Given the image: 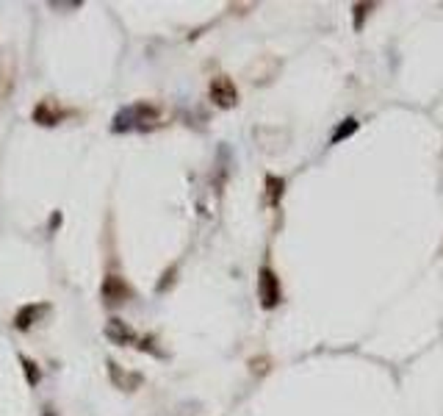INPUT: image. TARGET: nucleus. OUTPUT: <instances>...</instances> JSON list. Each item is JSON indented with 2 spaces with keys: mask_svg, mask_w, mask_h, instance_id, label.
<instances>
[{
  "mask_svg": "<svg viewBox=\"0 0 443 416\" xmlns=\"http://www.w3.org/2000/svg\"><path fill=\"white\" fill-rule=\"evenodd\" d=\"M258 297H261V305L266 311L277 308L280 300H283V289H280V277L272 266H261L258 272Z\"/></svg>",
  "mask_w": 443,
  "mask_h": 416,
  "instance_id": "f257e3e1",
  "label": "nucleus"
},
{
  "mask_svg": "<svg viewBox=\"0 0 443 416\" xmlns=\"http://www.w3.org/2000/svg\"><path fill=\"white\" fill-rule=\"evenodd\" d=\"M208 97H211L219 108H233V106L239 103V89H236V84H233L228 76H216V78H211V84H208Z\"/></svg>",
  "mask_w": 443,
  "mask_h": 416,
  "instance_id": "f03ea898",
  "label": "nucleus"
},
{
  "mask_svg": "<svg viewBox=\"0 0 443 416\" xmlns=\"http://www.w3.org/2000/svg\"><path fill=\"white\" fill-rule=\"evenodd\" d=\"M64 117H69V108L58 106V100H53V97L39 100L36 108H34V122L42 125V128H53V125H58Z\"/></svg>",
  "mask_w": 443,
  "mask_h": 416,
  "instance_id": "7ed1b4c3",
  "label": "nucleus"
},
{
  "mask_svg": "<svg viewBox=\"0 0 443 416\" xmlns=\"http://www.w3.org/2000/svg\"><path fill=\"white\" fill-rule=\"evenodd\" d=\"M133 297V289L125 284V277L119 275H106V281H103V300L108 305H122Z\"/></svg>",
  "mask_w": 443,
  "mask_h": 416,
  "instance_id": "20e7f679",
  "label": "nucleus"
},
{
  "mask_svg": "<svg viewBox=\"0 0 443 416\" xmlns=\"http://www.w3.org/2000/svg\"><path fill=\"white\" fill-rule=\"evenodd\" d=\"M50 311V305L47 303H28V305H23L20 311H17V316H14V327L17 330H31L45 314Z\"/></svg>",
  "mask_w": 443,
  "mask_h": 416,
  "instance_id": "39448f33",
  "label": "nucleus"
},
{
  "mask_svg": "<svg viewBox=\"0 0 443 416\" xmlns=\"http://www.w3.org/2000/svg\"><path fill=\"white\" fill-rule=\"evenodd\" d=\"M106 336L111 338V341H117V344H122V347H128V344H133V341H139L136 338V333H133V327H128L122 319H108V325H106Z\"/></svg>",
  "mask_w": 443,
  "mask_h": 416,
  "instance_id": "423d86ee",
  "label": "nucleus"
},
{
  "mask_svg": "<svg viewBox=\"0 0 443 416\" xmlns=\"http://www.w3.org/2000/svg\"><path fill=\"white\" fill-rule=\"evenodd\" d=\"M130 117H133V125H153L161 117V108L153 106V103H147V100H141V103L130 106Z\"/></svg>",
  "mask_w": 443,
  "mask_h": 416,
  "instance_id": "0eeeda50",
  "label": "nucleus"
},
{
  "mask_svg": "<svg viewBox=\"0 0 443 416\" xmlns=\"http://www.w3.org/2000/svg\"><path fill=\"white\" fill-rule=\"evenodd\" d=\"M283 194H285V181L277 178V175H266V203L269 205H280Z\"/></svg>",
  "mask_w": 443,
  "mask_h": 416,
  "instance_id": "6e6552de",
  "label": "nucleus"
},
{
  "mask_svg": "<svg viewBox=\"0 0 443 416\" xmlns=\"http://www.w3.org/2000/svg\"><path fill=\"white\" fill-rule=\"evenodd\" d=\"M108 369H111L114 383H119V389H125V391H133V389L141 383V375H128V372H122L114 361H108Z\"/></svg>",
  "mask_w": 443,
  "mask_h": 416,
  "instance_id": "1a4fd4ad",
  "label": "nucleus"
},
{
  "mask_svg": "<svg viewBox=\"0 0 443 416\" xmlns=\"http://www.w3.org/2000/svg\"><path fill=\"white\" fill-rule=\"evenodd\" d=\"M12 89H14V64L9 69H6V64H0V103L9 100Z\"/></svg>",
  "mask_w": 443,
  "mask_h": 416,
  "instance_id": "9d476101",
  "label": "nucleus"
},
{
  "mask_svg": "<svg viewBox=\"0 0 443 416\" xmlns=\"http://www.w3.org/2000/svg\"><path fill=\"white\" fill-rule=\"evenodd\" d=\"M357 125H360V122H357L355 117H349V119H344V122H341V125H338V128L333 130V139H330V142H333V145H338V142H344V139H349V136H352L355 130H357Z\"/></svg>",
  "mask_w": 443,
  "mask_h": 416,
  "instance_id": "9b49d317",
  "label": "nucleus"
},
{
  "mask_svg": "<svg viewBox=\"0 0 443 416\" xmlns=\"http://www.w3.org/2000/svg\"><path fill=\"white\" fill-rule=\"evenodd\" d=\"M20 361H23V367H25V378H28V383H31V386H36V383L42 380L39 367H36L34 361H28V358H20Z\"/></svg>",
  "mask_w": 443,
  "mask_h": 416,
  "instance_id": "f8f14e48",
  "label": "nucleus"
},
{
  "mask_svg": "<svg viewBox=\"0 0 443 416\" xmlns=\"http://www.w3.org/2000/svg\"><path fill=\"white\" fill-rule=\"evenodd\" d=\"M372 9H374L372 3H355V31L363 28V20H366V14L372 12Z\"/></svg>",
  "mask_w": 443,
  "mask_h": 416,
  "instance_id": "ddd939ff",
  "label": "nucleus"
},
{
  "mask_svg": "<svg viewBox=\"0 0 443 416\" xmlns=\"http://www.w3.org/2000/svg\"><path fill=\"white\" fill-rule=\"evenodd\" d=\"M175 272H178L175 266H169V269H167V275H164V281L158 284V292H167V286H172V284H175Z\"/></svg>",
  "mask_w": 443,
  "mask_h": 416,
  "instance_id": "4468645a",
  "label": "nucleus"
},
{
  "mask_svg": "<svg viewBox=\"0 0 443 416\" xmlns=\"http://www.w3.org/2000/svg\"><path fill=\"white\" fill-rule=\"evenodd\" d=\"M266 364H269V361H266V358H261V361H258V358H255V361H252V372H255V375H263V372H266V369H269V367H266Z\"/></svg>",
  "mask_w": 443,
  "mask_h": 416,
  "instance_id": "2eb2a0df",
  "label": "nucleus"
},
{
  "mask_svg": "<svg viewBox=\"0 0 443 416\" xmlns=\"http://www.w3.org/2000/svg\"><path fill=\"white\" fill-rule=\"evenodd\" d=\"M47 416H50V413H47Z\"/></svg>",
  "mask_w": 443,
  "mask_h": 416,
  "instance_id": "dca6fc26",
  "label": "nucleus"
}]
</instances>
